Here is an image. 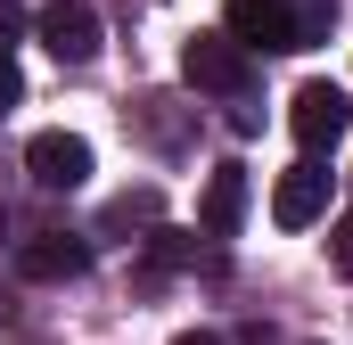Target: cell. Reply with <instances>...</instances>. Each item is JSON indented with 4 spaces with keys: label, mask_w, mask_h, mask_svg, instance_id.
I'll list each match as a JSON object with an SVG mask.
<instances>
[{
    "label": "cell",
    "mask_w": 353,
    "mask_h": 345,
    "mask_svg": "<svg viewBox=\"0 0 353 345\" xmlns=\"http://www.w3.org/2000/svg\"><path fill=\"white\" fill-rule=\"evenodd\" d=\"M329 17H337V0H230L222 33L247 50H312L329 33Z\"/></svg>",
    "instance_id": "cell-1"
},
{
    "label": "cell",
    "mask_w": 353,
    "mask_h": 345,
    "mask_svg": "<svg viewBox=\"0 0 353 345\" xmlns=\"http://www.w3.org/2000/svg\"><path fill=\"white\" fill-rule=\"evenodd\" d=\"M181 83L239 107V99L255 90V50L230 41V33H189V41H181Z\"/></svg>",
    "instance_id": "cell-2"
},
{
    "label": "cell",
    "mask_w": 353,
    "mask_h": 345,
    "mask_svg": "<svg viewBox=\"0 0 353 345\" xmlns=\"http://www.w3.org/2000/svg\"><path fill=\"white\" fill-rule=\"evenodd\" d=\"M288 132H296L304 157H329V148L353 132V99L337 83H304L296 99H288Z\"/></svg>",
    "instance_id": "cell-3"
},
{
    "label": "cell",
    "mask_w": 353,
    "mask_h": 345,
    "mask_svg": "<svg viewBox=\"0 0 353 345\" xmlns=\"http://www.w3.org/2000/svg\"><path fill=\"white\" fill-rule=\"evenodd\" d=\"M33 33H41V50H50L58 66H90V58H99V8H90V0H50V8L33 17Z\"/></svg>",
    "instance_id": "cell-4"
},
{
    "label": "cell",
    "mask_w": 353,
    "mask_h": 345,
    "mask_svg": "<svg viewBox=\"0 0 353 345\" xmlns=\"http://www.w3.org/2000/svg\"><path fill=\"white\" fill-rule=\"evenodd\" d=\"M25 172H33L41 189H83V181H90V140H83V132H33Z\"/></svg>",
    "instance_id": "cell-5"
},
{
    "label": "cell",
    "mask_w": 353,
    "mask_h": 345,
    "mask_svg": "<svg viewBox=\"0 0 353 345\" xmlns=\"http://www.w3.org/2000/svg\"><path fill=\"white\" fill-rule=\"evenodd\" d=\"M329 214V172H321V157H304L296 172H279V189H271V222L279 230H312Z\"/></svg>",
    "instance_id": "cell-6"
},
{
    "label": "cell",
    "mask_w": 353,
    "mask_h": 345,
    "mask_svg": "<svg viewBox=\"0 0 353 345\" xmlns=\"http://www.w3.org/2000/svg\"><path fill=\"white\" fill-rule=\"evenodd\" d=\"M17 271H25V279H83V271H90V239H74V230H41V239L17 247Z\"/></svg>",
    "instance_id": "cell-7"
},
{
    "label": "cell",
    "mask_w": 353,
    "mask_h": 345,
    "mask_svg": "<svg viewBox=\"0 0 353 345\" xmlns=\"http://www.w3.org/2000/svg\"><path fill=\"white\" fill-rule=\"evenodd\" d=\"M239 222H247V165H214L205 197H197V230L205 239H239Z\"/></svg>",
    "instance_id": "cell-8"
},
{
    "label": "cell",
    "mask_w": 353,
    "mask_h": 345,
    "mask_svg": "<svg viewBox=\"0 0 353 345\" xmlns=\"http://www.w3.org/2000/svg\"><path fill=\"white\" fill-rule=\"evenodd\" d=\"M157 214H165V197H157V189H123V197L99 214V230H148Z\"/></svg>",
    "instance_id": "cell-9"
},
{
    "label": "cell",
    "mask_w": 353,
    "mask_h": 345,
    "mask_svg": "<svg viewBox=\"0 0 353 345\" xmlns=\"http://www.w3.org/2000/svg\"><path fill=\"white\" fill-rule=\"evenodd\" d=\"M197 255V239H189V230H157V239H148V279H157V271H173V263H189Z\"/></svg>",
    "instance_id": "cell-10"
},
{
    "label": "cell",
    "mask_w": 353,
    "mask_h": 345,
    "mask_svg": "<svg viewBox=\"0 0 353 345\" xmlns=\"http://www.w3.org/2000/svg\"><path fill=\"white\" fill-rule=\"evenodd\" d=\"M329 263L353 279V214H337V230H329Z\"/></svg>",
    "instance_id": "cell-11"
},
{
    "label": "cell",
    "mask_w": 353,
    "mask_h": 345,
    "mask_svg": "<svg viewBox=\"0 0 353 345\" xmlns=\"http://www.w3.org/2000/svg\"><path fill=\"white\" fill-rule=\"evenodd\" d=\"M17 99H25V75H17V58H8V50H0V115H8V107H17Z\"/></svg>",
    "instance_id": "cell-12"
},
{
    "label": "cell",
    "mask_w": 353,
    "mask_h": 345,
    "mask_svg": "<svg viewBox=\"0 0 353 345\" xmlns=\"http://www.w3.org/2000/svg\"><path fill=\"white\" fill-rule=\"evenodd\" d=\"M17 25H25V8H17V0H0V50L17 41Z\"/></svg>",
    "instance_id": "cell-13"
},
{
    "label": "cell",
    "mask_w": 353,
    "mask_h": 345,
    "mask_svg": "<svg viewBox=\"0 0 353 345\" xmlns=\"http://www.w3.org/2000/svg\"><path fill=\"white\" fill-rule=\"evenodd\" d=\"M173 345H222V337H205V329H189V337H173Z\"/></svg>",
    "instance_id": "cell-14"
},
{
    "label": "cell",
    "mask_w": 353,
    "mask_h": 345,
    "mask_svg": "<svg viewBox=\"0 0 353 345\" xmlns=\"http://www.w3.org/2000/svg\"><path fill=\"white\" fill-rule=\"evenodd\" d=\"M0 329H8V296H0Z\"/></svg>",
    "instance_id": "cell-15"
}]
</instances>
